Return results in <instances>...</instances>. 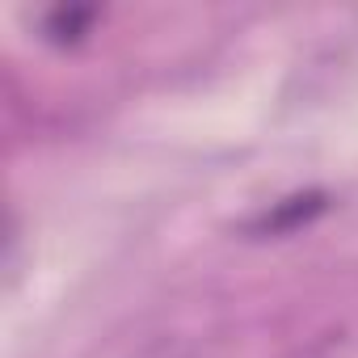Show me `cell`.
Masks as SVG:
<instances>
[{
  "label": "cell",
  "instance_id": "6da1fadb",
  "mask_svg": "<svg viewBox=\"0 0 358 358\" xmlns=\"http://www.w3.org/2000/svg\"><path fill=\"white\" fill-rule=\"evenodd\" d=\"M320 211H324V194H291V199L274 203V211H262L249 228L253 232H291V228L308 224Z\"/></svg>",
  "mask_w": 358,
  "mask_h": 358
},
{
  "label": "cell",
  "instance_id": "7a4b0ae2",
  "mask_svg": "<svg viewBox=\"0 0 358 358\" xmlns=\"http://www.w3.org/2000/svg\"><path fill=\"white\" fill-rule=\"evenodd\" d=\"M93 17H97V9H89V5H59V9L43 13V30L51 43H76Z\"/></svg>",
  "mask_w": 358,
  "mask_h": 358
}]
</instances>
